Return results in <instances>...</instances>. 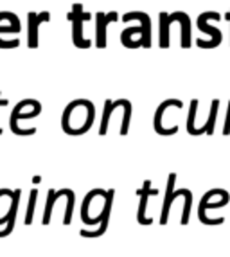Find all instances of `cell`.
Segmentation results:
<instances>
[{
	"mask_svg": "<svg viewBox=\"0 0 230 257\" xmlns=\"http://www.w3.org/2000/svg\"><path fill=\"white\" fill-rule=\"evenodd\" d=\"M31 99H24L22 103H18L17 106H15V110L11 111V119H9V128H11V132L15 133V135H20V137H26V135H34L36 133V128H31V130H22L20 126H18V120L20 119H33V117H38L40 113H42V104L40 106H36L34 110L31 111H24L27 106H29Z\"/></svg>",
	"mask_w": 230,
	"mask_h": 257,
	"instance_id": "2",
	"label": "cell"
},
{
	"mask_svg": "<svg viewBox=\"0 0 230 257\" xmlns=\"http://www.w3.org/2000/svg\"><path fill=\"white\" fill-rule=\"evenodd\" d=\"M217 108H219V101H217V99H214L212 104H210L209 119H207V122H205V124L200 128L201 133H209V135H212V133H214V126H216V119H217Z\"/></svg>",
	"mask_w": 230,
	"mask_h": 257,
	"instance_id": "17",
	"label": "cell"
},
{
	"mask_svg": "<svg viewBox=\"0 0 230 257\" xmlns=\"http://www.w3.org/2000/svg\"><path fill=\"white\" fill-rule=\"evenodd\" d=\"M9 11H0V35L4 33H20V20L9 22V24H2V20H6ZM20 45V40H2L0 38V49H13Z\"/></svg>",
	"mask_w": 230,
	"mask_h": 257,
	"instance_id": "7",
	"label": "cell"
},
{
	"mask_svg": "<svg viewBox=\"0 0 230 257\" xmlns=\"http://www.w3.org/2000/svg\"><path fill=\"white\" fill-rule=\"evenodd\" d=\"M113 189H110L108 191V196H106V205H104V210H102V216H104V219H102L101 227L97 228V230H81V236L83 237H99L102 236L104 232H106L108 228V219H110V212H111V200H113Z\"/></svg>",
	"mask_w": 230,
	"mask_h": 257,
	"instance_id": "11",
	"label": "cell"
},
{
	"mask_svg": "<svg viewBox=\"0 0 230 257\" xmlns=\"http://www.w3.org/2000/svg\"><path fill=\"white\" fill-rule=\"evenodd\" d=\"M139 194H141V205H139V212H137V221L141 223V225H151L153 219L146 218V207H148V198L158 194V191L157 189H151V180H146L144 187L139 191Z\"/></svg>",
	"mask_w": 230,
	"mask_h": 257,
	"instance_id": "9",
	"label": "cell"
},
{
	"mask_svg": "<svg viewBox=\"0 0 230 257\" xmlns=\"http://www.w3.org/2000/svg\"><path fill=\"white\" fill-rule=\"evenodd\" d=\"M95 119V108L94 104L86 101V99H76L70 104H67L61 117V128L67 135H83L86 133Z\"/></svg>",
	"mask_w": 230,
	"mask_h": 257,
	"instance_id": "1",
	"label": "cell"
},
{
	"mask_svg": "<svg viewBox=\"0 0 230 257\" xmlns=\"http://www.w3.org/2000/svg\"><path fill=\"white\" fill-rule=\"evenodd\" d=\"M8 103H9L8 99H0V106H6ZM0 135H2V130H0Z\"/></svg>",
	"mask_w": 230,
	"mask_h": 257,
	"instance_id": "22",
	"label": "cell"
},
{
	"mask_svg": "<svg viewBox=\"0 0 230 257\" xmlns=\"http://www.w3.org/2000/svg\"><path fill=\"white\" fill-rule=\"evenodd\" d=\"M117 13L111 11V13H95V45L99 49L106 47V29L111 22H117Z\"/></svg>",
	"mask_w": 230,
	"mask_h": 257,
	"instance_id": "5",
	"label": "cell"
},
{
	"mask_svg": "<svg viewBox=\"0 0 230 257\" xmlns=\"http://www.w3.org/2000/svg\"><path fill=\"white\" fill-rule=\"evenodd\" d=\"M36 196H38V191L33 189L31 191V200H29V205H27V214H26V225H31L34 218V207H36Z\"/></svg>",
	"mask_w": 230,
	"mask_h": 257,
	"instance_id": "20",
	"label": "cell"
},
{
	"mask_svg": "<svg viewBox=\"0 0 230 257\" xmlns=\"http://www.w3.org/2000/svg\"><path fill=\"white\" fill-rule=\"evenodd\" d=\"M223 135H230V101H228V113H226L225 128H223Z\"/></svg>",
	"mask_w": 230,
	"mask_h": 257,
	"instance_id": "21",
	"label": "cell"
},
{
	"mask_svg": "<svg viewBox=\"0 0 230 257\" xmlns=\"http://www.w3.org/2000/svg\"><path fill=\"white\" fill-rule=\"evenodd\" d=\"M139 20L141 26L144 27V38H142V47L149 49L151 47V18L148 13H142V11H132V13H126L123 17V22H132Z\"/></svg>",
	"mask_w": 230,
	"mask_h": 257,
	"instance_id": "8",
	"label": "cell"
},
{
	"mask_svg": "<svg viewBox=\"0 0 230 257\" xmlns=\"http://www.w3.org/2000/svg\"><path fill=\"white\" fill-rule=\"evenodd\" d=\"M67 18L72 22V42L76 47L79 49H88L90 47V40L83 38V22L90 20V13L83 11L81 4H74L72 11L67 15Z\"/></svg>",
	"mask_w": 230,
	"mask_h": 257,
	"instance_id": "3",
	"label": "cell"
},
{
	"mask_svg": "<svg viewBox=\"0 0 230 257\" xmlns=\"http://www.w3.org/2000/svg\"><path fill=\"white\" fill-rule=\"evenodd\" d=\"M175 182H176V175H175V173H171L169 180H167V191H166V202H164V209H162V218H160V223H162V225H166L167 218H169L171 203L175 202L178 196H182V194H183V189H180V191H173V185H175Z\"/></svg>",
	"mask_w": 230,
	"mask_h": 257,
	"instance_id": "10",
	"label": "cell"
},
{
	"mask_svg": "<svg viewBox=\"0 0 230 257\" xmlns=\"http://www.w3.org/2000/svg\"><path fill=\"white\" fill-rule=\"evenodd\" d=\"M207 18H209V11L198 18V27H200L201 31H205V33H209V35L212 36V40H210V42L196 40V43H198V47H201V49H214L221 43V33H219V29H216V27L209 26V24H207Z\"/></svg>",
	"mask_w": 230,
	"mask_h": 257,
	"instance_id": "6",
	"label": "cell"
},
{
	"mask_svg": "<svg viewBox=\"0 0 230 257\" xmlns=\"http://www.w3.org/2000/svg\"><path fill=\"white\" fill-rule=\"evenodd\" d=\"M135 35H142V38H144V27L137 26V27H128V29L123 31V35H121V42H123L124 47H128V49L142 47V42L133 40V36Z\"/></svg>",
	"mask_w": 230,
	"mask_h": 257,
	"instance_id": "13",
	"label": "cell"
},
{
	"mask_svg": "<svg viewBox=\"0 0 230 257\" xmlns=\"http://www.w3.org/2000/svg\"><path fill=\"white\" fill-rule=\"evenodd\" d=\"M160 47L167 49L169 47V15L167 13H160Z\"/></svg>",
	"mask_w": 230,
	"mask_h": 257,
	"instance_id": "18",
	"label": "cell"
},
{
	"mask_svg": "<svg viewBox=\"0 0 230 257\" xmlns=\"http://www.w3.org/2000/svg\"><path fill=\"white\" fill-rule=\"evenodd\" d=\"M18 203H20V191H15V198H13V205H11V210H9V221L8 227L0 232V237L9 236L15 228V221H17V212H18Z\"/></svg>",
	"mask_w": 230,
	"mask_h": 257,
	"instance_id": "16",
	"label": "cell"
},
{
	"mask_svg": "<svg viewBox=\"0 0 230 257\" xmlns=\"http://www.w3.org/2000/svg\"><path fill=\"white\" fill-rule=\"evenodd\" d=\"M176 20L182 26V47L189 49L191 47V20H189L187 13H183V11H176Z\"/></svg>",
	"mask_w": 230,
	"mask_h": 257,
	"instance_id": "14",
	"label": "cell"
},
{
	"mask_svg": "<svg viewBox=\"0 0 230 257\" xmlns=\"http://www.w3.org/2000/svg\"><path fill=\"white\" fill-rule=\"evenodd\" d=\"M225 18H226V20H230V13H226V17H225Z\"/></svg>",
	"mask_w": 230,
	"mask_h": 257,
	"instance_id": "23",
	"label": "cell"
},
{
	"mask_svg": "<svg viewBox=\"0 0 230 257\" xmlns=\"http://www.w3.org/2000/svg\"><path fill=\"white\" fill-rule=\"evenodd\" d=\"M51 20V13L43 11V13H27V45L29 49L38 47V27L43 22Z\"/></svg>",
	"mask_w": 230,
	"mask_h": 257,
	"instance_id": "4",
	"label": "cell"
},
{
	"mask_svg": "<svg viewBox=\"0 0 230 257\" xmlns=\"http://www.w3.org/2000/svg\"><path fill=\"white\" fill-rule=\"evenodd\" d=\"M169 106H176V108L182 110L183 103L180 101V99H167V101H164V103L157 108V111H155L153 126H155V132H157L158 135H166V130H164V124H162V117H164V111H166Z\"/></svg>",
	"mask_w": 230,
	"mask_h": 257,
	"instance_id": "12",
	"label": "cell"
},
{
	"mask_svg": "<svg viewBox=\"0 0 230 257\" xmlns=\"http://www.w3.org/2000/svg\"><path fill=\"white\" fill-rule=\"evenodd\" d=\"M121 103H123V99H117V101L106 99V103H104V113H102V122H101V128H99V135H106V132H108V120H110V113H113L115 108L121 106Z\"/></svg>",
	"mask_w": 230,
	"mask_h": 257,
	"instance_id": "15",
	"label": "cell"
},
{
	"mask_svg": "<svg viewBox=\"0 0 230 257\" xmlns=\"http://www.w3.org/2000/svg\"><path fill=\"white\" fill-rule=\"evenodd\" d=\"M196 110H198V99H192L191 106H189V115H187V133H189V135H196V137H198V128L194 126Z\"/></svg>",
	"mask_w": 230,
	"mask_h": 257,
	"instance_id": "19",
	"label": "cell"
}]
</instances>
